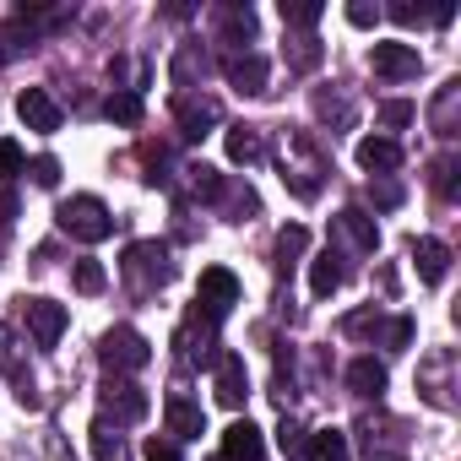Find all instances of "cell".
Listing matches in <instances>:
<instances>
[{
	"instance_id": "44dd1931",
	"label": "cell",
	"mask_w": 461,
	"mask_h": 461,
	"mask_svg": "<svg viewBox=\"0 0 461 461\" xmlns=\"http://www.w3.org/2000/svg\"><path fill=\"white\" fill-rule=\"evenodd\" d=\"M412 261H418V277L434 288V283H445V272H450V250L439 245V240H418L412 245Z\"/></svg>"
},
{
	"instance_id": "e575fe53",
	"label": "cell",
	"mask_w": 461,
	"mask_h": 461,
	"mask_svg": "<svg viewBox=\"0 0 461 461\" xmlns=\"http://www.w3.org/2000/svg\"><path fill=\"white\" fill-rule=\"evenodd\" d=\"M412 104H402V98H391V104H380V125H391V131H402V125H412Z\"/></svg>"
},
{
	"instance_id": "8d00e7d4",
	"label": "cell",
	"mask_w": 461,
	"mask_h": 461,
	"mask_svg": "<svg viewBox=\"0 0 461 461\" xmlns=\"http://www.w3.org/2000/svg\"><path fill=\"white\" fill-rule=\"evenodd\" d=\"M434 190L450 201L456 195V158H434Z\"/></svg>"
},
{
	"instance_id": "83f0119b",
	"label": "cell",
	"mask_w": 461,
	"mask_h": 461,
	"mask_svg": "<svg viewBox=\"0 0 461 461\" xmlns=\"http://www.w3.org/2000/svg\"><path fill=\"white\" fill-rule=\"evenodd\" d=\"M321 17H326L321 0H283V23H288V28H315Z\"/></svg>"
},
{
	"instance_id": "484cf974",
	"label": "cell",
	"mask_w": 461,
	"mask_h": 461,
	"mask_svg": "<svg viewBox=\"0 0 461 461\" xmlns=\"http://www.w3.org/2000/svg\"><path fill=\"white\" fill-rule=\"evenodd\" d=\"M310 461H353L348 456V434L342 429H321V434H310Z\"/></svg>"
},
{
	"instance_id": "6da1fadb",
	"label": "cell",
	"mask_w": 461,
	"mask_h": 461,
	"mask_svg": "<svg viewBox=\"0 0 461 461\" xmlns=\"http://www.w3.org/2000/svg\"><path fill=\"white\" fill-rule=\"evenodd\" d=\"M321 179H326L321 147H315L304 131H288V147H283V185H288L299 201H315V195H321Z\"/></svg>"
},
{
	"instance_id": "f35d334b",
	"label": "cell",
	"mask_w": 461,
	"mask_h": 461,
	"mask_svg": "<svg viewBox=\"0 0 461 461\" xmlns=\"http://www.w3.org/2000/svg\"><path fill=\"white\" fill-rule=\"evenodd\" d=\"M412 331H418V326H412V321H407V315H396V321H391V326H385V348H391V353H402V348H407V342H412Z\"/></svg>"
},
{
	"instance_id": "ac0fdd59",
	"label": "cell",
	"mask_w": 461,
	"mask_h": 461,
	"mask_svg": "<svg viewBox=\"0 0 461 461\" xmlns=\"http://www.w3.org/2000/svg\"><path fill=\"white\" fill-rule=\"evenodd\" d=\"M174 120H179V131H185L190 141H201V136L217 125V104H212V98H179V104H174Z\"/></svg>"
},
{
	"instance_id": "3957f363",
	"label": "cell",
	"mask_w": 461,
	"mask_h": 461,
	"mask_svg": "<svg viewBox=\"0 0 461 461\" xmlns=\"http://www.w3.org/2000/svg\"><path fill=\"white\" fill-rule=\"evenodd\" d=\"M120 267H125V283H131L136 294H158V288H168V283H174L168 245H158V240H141V245H131Z\"/></svg>"
},
{
	"instance_id": "52a82bcc",
	"label": "cell",
	"mask_w": 461,
	"mask_h": 461,
	"mask_svg": "<svg viewBox=\"0 0 461 461\" xmlns=\"http://www.w3.org/2000/svg\"><path fill=\"white\" fill-rule=\"evenodd\" d=\"M369 66H375V77H385V82H412V77L423 71V55H418L412 44H375V50H369Z\"/></svg>"
},
{
	"instance_id": "4fadbf2b",
	"label": "cell",
	"mask_w": 461,
	"mask_h": 461,
	"mask_svg": "<svg viewBox=\"0 0 461 461\" xmlns=\"http://www.w3.org/2000/svg\"><path fill=\"white\" fill-rule=\"evenodd\" d=\"M337 234L358 250V256H375V245H380V228H375V217L369 212H358V206H348V212H337Z\"/></svg>"
},
{
	"instance_id": "b9f144b4",
	"label": "cell",
	"mask_w": 461,
	"mask_h": 461,
	"mask_svg": "<svg viewBox=\"0 0 461 461\" xmlns=\"http://www.w3.org/2000/svg\"><path fill=\"white\" fill-rule=\"evenodd\" d=\"M348 23H353V28H375V23H380V12H375V6H364V0H353V6H348Z\"/></svg>"
},
{
	"instance_id": "74e56055",
	"label": "cell",
	"mask_w": 461,
	"mask_h": 461,
	"mask_svg": "<svg viewBox=\"0 0 461 461\" xmlns=\"http://www.w3.org/2000/svg\"><path fill=\"white\" fill-rule=\"evenodd\" d=\"M369 201L391 212V206H402V185H396V179H375V185H369Z\"/></svg>"
},
{
	"instance_id": "277c9868",
	"label": "cell",
	"mask_w": 461,
	"mask_h": 461,
	"mask_svg": "<svg viewBox=\"0 0 461 461\" xmlns=\"http://www.w3.org/2000/svg\"><path fill=\"white\" fill-rule=\"evenodd\" d=\"M240 304V277L228 272V267H206L201 272V288H195V310H190V321H201V326H222V315Z\"/></svg>"
},
{
	"instance_id": "8992f818",
	"label": "cell",
	"mask_w": 461,
	"mask_h": 461,
	"mask_svg": "<svg viewBox=\"0 0 461 461\" xmlns=\"http://www.w3.org/2000/svg\"><path fill=\"white\" fill-rule=\"evenodd\" d=\"M222 77L234 82V93H245V98H261L272 71H267V60H261V55H250V50H245V55H240V50H228V55H222Z\"/></svg>"
},
{
	"instance_id": "ab89813d",
	"label": "cell",
	"mask_w": 461,
	"mask_h": 461,
	"mask_svg": "<svg viewBox=\"0 0 461 461\" xmlns=\"http://www.w3.org/2000/svg\"><path fill=\"white\" fill-rule=\"evenodd\" d=\"M277 445H283V456H299V450H304V429H299L294 418H283V429H277Z\"/></svg>"
},
{
	"instance_id": "d6a6232c",
	"label": "cell",
	"mask_w": 461,
	"mask_h": 461,
	"mask_svg": "<svg viewBox=\"0 0 461 461\" xmlns=\"http://www.w3.org/2000/svg\"><path fill=\"white\" fill-rule=\"evenodd\" d=\"M23 174H33V185H39V190H55V185H60V163H55V158H33Z\"/></svg>"
},
{
	"instance_id": "4316f807",
	"label": "cell",
	"mask_w": 461,
	"mask_h": 461,
	"mask_svg": "<svg viewBox=\"0 0 461 461\" xmlns=\"http://www.w3.org/2000/svg\"><path fill=\"white\" fill-rule=\"evenodd\" d=\"M104 114H109L114 125H136V120H141V93H136V87H125V93H109Z\"/></svg>"
},
{
	"instance_id": "4dcf8cb0",
	"label": "cell",
	"mask_w": 461,
	"mask_h": 461,
	"mask_svg": "<svg viewBox=\"0 0 461 461\" xmlns=\"http://www.w3.org/2000/svg\"><path fill=\"white\" fill-rule=\"evenodd\" d=\"M288 66H294V71H315V66H321V44H315V39H294Z\"/></svg>"
},
{
	"instance_id": "ba28073f",
	"label": "cell",
	"mask_w": 461,
	"mask_h": 461,
	"mask_svg": "<svg viewBox=\"0 0 461 461\" xmlns=\"http://www.w3.org/2000/svg\"><path fill=\"white\" fill-rule=\"evenodd\" d=\"M23 321H28V331H33L39 348H55L71 315H66V304H55V299H23Z\"/></svg>"
},
{
	"instance_id": "8fae6325",
	"label": "cell",
	"mask_w": 461,
	"mask_h": 461,
	"mask_svg": "<svg viewBox=\"0 0 461 461\" xmlns=\"http://www.w3.org/2000/svg\"><path fill=\"white\" fill-rule=\"evenodd\" d=\"M245 396H250L245 358H240V353H222V358H217V402H222V407H245Z\"/></svg>"
},
{
	"instance_id": "9c48e42d",
	"label": "cell",
	"mask_w": 461,
	"mask_h": 461,
	"mask_svg": "<svg viewBox=\"0 0 461 461\" xmlns=\"http://www.w3.org/2000/svg\"><path fill=\"white\" fill-rule=\"evenodd\" d=\"M17 114H23V125H28V131H39V136L60 131V104H55L44 87H23V98H17Z\"/></svg>"
},
{
	"instance_id": "5bb4252c",
	"label": "cell",
	"mask_w": 461,
	"mask_h": 461,
	"mask_svg": "<svg viewBox=\"0 0 461 461\" xmlns=\"http://www.w3.org/2000/svg\"><path fill=\"white\" fill-rule=\"evenodd\" d=\"M163 423H168V434H174V439H201V434H206V412H201L190 396H168Z\"/></svg>"
},
{
	"instance_id": "cb8c5ba5",
	"label": "cell",
	"mask_w": 461,
	"mask_h": 461,
	"mask_svg": "<svg viewBox=\"0 0 461 461\" xmlns=\"http://www.w3.org/2000/svg\"><path fill=\"white\" fill-rule=\"evenodd\" d=\"M456 104H461V82H445L439 87V98H434V109H429V120H434V136H456Z\"/></svg>"
},
{
	"instance_id": "1f68e13d",
	"label": "cell",
	"mask_w": 461,
	"mask_h": 461,
	"mask_svg": "<svg viewBox=\"0 0 461 461\" xmlns=\"http://www.w3.org/2000/svg\"><path fill=\"white\" fill-rule=\"evenodd\" d=\"M195 71L206 77V60H195V44H185V50H179V60H174V82H179V87H190V77H195Z\"/></svg>"
},
{
	"instance_id": "ffe728a7",
	"label": "cell",
	"mask_w": 461,
	"mask_h": 461,
	"mask_svg": "<svg viewBox=\"0 0 461 461\" xmlns=\"http://www.w3.org/2000/svg\"><path fill=\"white\" fill-rule=\"evenodd\" d=\"M342 277H348V272H342V256H337V250H321V256L310 261V294H315V299H331V294L342 288Z\"/></svg>"
},
{
	"instance_id": "5b68a950",
	"label": "cell",
	"mask_w": 461,
	"mask_h": 461,
	"mask_svg": "<svg viewBox=\"0 0 461 461\" xmlns=\"http://www.w3.org/2000/svg\"><path fill=\"white\" fill-rule=\"evenodd\" d=\"M98 358H104L109 369H120V375H136V369L152 364V348H147V337H141L136 326H114V331H104Z\"/></svg>"
},
{
	"instance_id": "9a60e30c",
	"label": "cell",
	"mask_w": 461,
	"mask_h": 461,
	"mask_svg": "<svg viewBox=\"0 0 461 461\" xmlns=\"http://www.w3.org/2000/svg\"><path fill=\"white\" fill-rule=\"evenodd\" d=\"M222 147H228V158L245 163V168L267 158V136H261V125H228V131H222Z\"/></svg>"
},
{
	"instance_id": "d6986e66",
	"label": "cell",
	"mask_w": 461,
	"mask_h": 461,
	"mask_svg": "<svg viewBox=\"0 0 461 461\" xmlns=\"http://www.w3.org/2000/svg\"><path fill=\"white\" fill-rule=\"evenodd\" d=\"M87 439H93V461H131V439L120 434V423L98 418V423L87 429Z\"/></svg>"
},
{
	"instance_id": "60d3db41",
	"label": "cell",
	"mask_w": 461,
	"mask_h": 461,
	"mask_svg": "<svg viewBox=\"0 0 461 461\" xmlns=\"http://www.w3.org/2000/svg\"><path fill=\"white\" fill-rule=\"evenodd\" d=\"M147 461H179V445H174V439H158V434H152V439H147Z\"/></svg>"
},
{
	"instance_id": "7c38bea8",
	"label": "cell",
	"mask_w": 461,
	"mask_h": 461,
	"mask_svg": "<svg viewBox=\"0 0 461 461\" xmlns=\"http://www.w3.org/2000/svg\"><path fill=\"white\" fill-rule=\"evenodd\" d=\"M104 407L114 412V423H136V418H147V391L131 385V380H109L104 385Z\"/></svg>"
},
{
	"instance_id": "d4e9b609",
	"label": "cell",
	"mask_w": 461,
	"mask_h": 461,
	"mask_svg": "<svg viewBox=\"0 0 461 461\" xmlns=\"http://www.w3.org/2000/svg\"><path fill=\"white\" fill-rule=\"evenodd\" d=\"M185 185H190V195H201V201H222V195H228V179H222L212 163H190V168H185Z\"/></svg>"
},
{
	"instance_id": "f1b7e54d",
	"label": "cell",
	"mask_w": 461,
	"mask_h": 461,
	"mask_svg": "<svg viewBox=\"0 0 461 461\" xmlns=\"http://www.w3.org/2000/svg\"><path fill=\"white\" fill-rule=\"evenodd\" d=\"M304 245H310V234H304L299 222H288L283 234H277V267H294V261L304 256Z\"/></svg>"
},
{
	"instance_id": "f546056e",
	"label": "cell",
	"mask_w": 461,
	"mask_h": 461,
	"mask_svg": "<svg viewBox=\"0 0 461 461\" xmlns=\"http://www.w3.org/2000/svg\"><path fill=\"white\" fill-rule=\"evenodd\" d=\"M315 114L321 120H337V125H353V104L348 98H331V93H315Z\"/></svg>"
},
{
	"instance_id": "836d02e7",
	"label": "cell",
	"mask_w": 461,
	"mask_h": 461,
	"mask_svg": "<svg viewBox=\"0 0 461 461\" xmlns=\"http://www.w3.org/2000/svg\"><path fill=\"white\" fill-rule=\"evenodd\" d=\"M28 168V158H23V147L17 141H0V179H17Z\"/></svg>"
},
{
	"instance_id": "603a6c76",
	"label": "cell",
	"mask_w": 461,
	"mask_h": 461,
	"mask_svg": "<svg viewBox=\"0 0 461 461\" xmlns=\"http://www.w3.org/2000/svg\"><path fill=\"white\" fill-rule=\"evenodd\" d=\"M217 23H222V44H250L256 39V12L250 6H222Z\"/></svg>"
},
{
	"instance_id": "e0dca14e",
	"label": "cell",
	"mask_w": 461,
	"mask_h": 461,
	"mask_svg": "<svg viewBox=\"0 0 461 461\" xmlns=\"http://www.w3.org/2000/svg\"><path fill=\"white\" fill-rule=\"evenodd\" d=\"M212 348H217V326L185 321V331H179V358H185V364H217L222 353H212Z\"/></svg>"
},
{
	"instance_id": "7a4b0ae2",
	"label": "cell",
	"mask_w": 461,
	"mask_h": 461,
	"mask_svg": "<svg viewBox=\"0 0 461 461\" xmlns=\"http://www.w3.org/2000/svg\"><path fill=\"white\" fill-rule=\"evenodd\" d=\"M55 222H60V234H71V240H82V245H104V240L114 234V217H109V206H104L98 195H71V201H60Z\"/></svg>"
},
{
	"instance_id": "30bf717a",
	"label": "cell",
	"mask_w": 461,
	"mask_h": 461,
	"mask_svg": "<svg viewBox=\"0 0 461 461\" xmlns=\"http://www.w3.org/2000/svg\"><path fill=\"white\" fill-rule=\"evenodd\" d=\"M261 456H267V439H261V429L250 418L222 429V461H261Z\"/></svg>"
},
{
	"instance_id": "2e32d148",
	"label": "cell",
	"mask_w": 461,
	"mask_h": 461,
	"mask_svg": "<svg viewBox=\"0 0 461 461\" xmlns=\"http://www.w3.org/2000/svg\"><path fill=\"white\" fill-rule=\"evenodd\" d=\"M358 168H369L375 179H385L391 168H402V147L391 136H364L358 141Z\"/></svg>"
},
{
	"instance_id": "7402d4cb",
	"label": "cell",
	"mask_w": 461,
	"mask_h": 461,
	"mask_svg": "<svg viewBox=\"0 0 461 461\" xmlns=\"http://www.w3.org/2000/svg\"><path fill=\"white\" fill-rule=\"evenodd\" d=\"M348 391L353 396H380L385 391V364L380 358H353L348 364Z\"/></svg>"
},
{
	"instance_id": "7bdbcfd3",
	"label": "cell",
	"mask_w": 461,
	"mask_h": 461,
	"mask_svg": "<svg viewBox=\"0 0 461 461\" xmlns=\"http://www.w3.org/2000/svg\"><path fill=\"white\" fill-rule=\"evenodd\" d=\"M391 17H396V23H407V28H412V23H423V12H418V6H391Z\"/></svg>"
},
{
	"instance_id": "d590c367",
	"label": "cell",
	"mask_w": 461,
	"mask_h": 461,
	"mask_svg": "<svg viewBox=\"0 0 461 461\" xmlns=\"http://www.w3.org/2000/svg\"><path fill=\"white\" fill-rule=\"evenodd\" d=\"M104 283H109V277H104L98 261H77V288H82V294H104Z\"/></svg>"
}]
</instances>
